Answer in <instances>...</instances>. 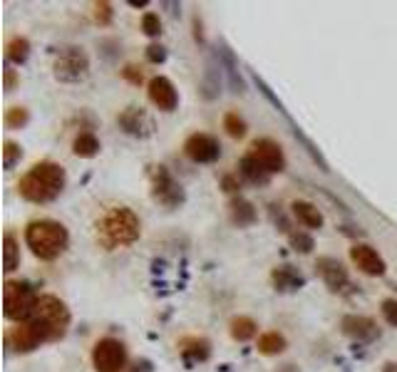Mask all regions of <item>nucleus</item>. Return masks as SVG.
<instances>
[{
  "mask_svg": "<svg viewBox=\"0 0 397 372\" xmlns=\"http://www.w3.org/2000/svg\"><path fill=\"white\" fill-rule=\"evenodd\" d=\"M5 55H8L10 62L23 64L25 60H28V55H30V43L25 38H13L8 43V47H5Z\"/></svg>",
  "mask_w": 397,
  "mask_h": 372,
  "instance_id": "b1692460",
  "label": "nucleus"
},
{
  "mask_svg": "<svg viewBox=\"0 0 397 372\" xmlns=\"http://www.w3.org/2000/svg\"><path fill=\"white\" fill-rule=\"evenodd\" d=\"M293 213L298 216V221L308 228H320L323 226V213L318 211V206L308 201H296L293 203Z\"/></svg>",
  "mask_w": 397,
  "mask_h": 372,
  "instance_id": "6ab92c4d",
  "label": "nucleus"
},
{
  "mask_svg": "<svg viewBox=\"0 0 397 372\" xmlns=\"http://www.w3.org/2000/svg\"><path fill=\"white\" fill-rule=\"evenodd\" d=\"M221 57H223V62H226L228 79H231V87H233V92H243V82H241V77H238V69H236V64H233L231 52H228L226 47H221Z\"/></svg>",
  "mask_w": 397,
  "mask_h": 372,
  "instance_id": "cd10ccee",
  "label": "nucleus"
},
{
  "mask_svg": "<svg viewBox=\"0 0 397 372\" xmlns=\"http://www.w3.org/2000/svg\"><path fill=\"white\" fill-rule=\"evenodd\" d=\"M94 18H97L99 25H109V20H112V5H109V3H97V5H94Z\"/></svg>",
  "mask_w": 397,
  "mask_h": 372,
  "instance_id": "473e14b6",
  "label": "nucleus"
},
{
  "mask_svg": "<svg viewBox=\"0 0 397 372\" xmlns=\"http://www.w3.org/2000/svg\"><path fill=\"white\" fill-rule=\"evenodd\" d=\"M251 157L271 174L283 171V169H286V157H283V149L278 147L273 139H256V142H253V147H251Z\"/></svg>",
  "mask_w": 397,
  "mask_h": 372,
  "instance_id": "9d476101",
  "label": "nucleus"
},
{
  "mask_svg": "<svg viewBox=\"0 0 397 372\" xmlns=\"http://www.w3.org/2000/svg\"><path fill=\"white\" fill-rule=\"evenodd\" d=\"M181 355L186 357L189 362H196V360H206L208 357V342L203 340V337H186V340H181Z\"/></svg>",
  "mask_w": 397,
  "mask_h": 372,
  "instance_id": "aec40b11",
  "label": "nucleus"
},
{
  "mask_svg": "<svg viewBox=\"0 0 397 372\" xmlns=\"http://www.w3.org/2000/svg\"><path fill=\"white\" fill-rule=\"evenodd\" d=\"M288 238H291V246L296 248L298 253H311L313 248H315V243H313V238L308 236V233H303V231H293Z\"/></svg>",
  "mask_w": 397,
  "mask_h": 372,
  "instance_id": "c756f323",
  "label": "nucleus"
},
{
  "mask_svg": "<svg viewBox=\"0 0 397 372\" xmlns=\"http://www.w3.org/2000/svg\"><path fill=\"white\" fill-rule=\"evenodd\" d=\"M238 174H241L248 184H253V186H266V184L271 181V171H266L251 154L238 162Z\"/></svg>",
  "mask_w": 397,
  "mask_h": 372,
  "instance_id": "dca6fc26",
  "label": "nucleus"
},
{
  "mask_svg": "<svg viewBox=\"0 0 397 372\" xmlns=\"http://www.w3.org/2000/svg\"><path fill=\"white\" fill-rule=\"evenodd\" d=\"M382 372H397V362H387L385 370H382Z\"/></svg>",
  "mask_w": 397,
  "mask_h": 372,
  "instance_id": "58836bf2",
  "label": "nucleus"
},
{
  "mask_svg": "<svg viewBox=\"0 0 397 372\" xmlns=\"http://www.w3.org/2000/svg\"><path fill=\"white\" fill-rule=\"evenodd\" d=\"M15 82H18V77H15V69H10V67H5V89H13L15 87Z\"/></svg>",
  "mask_w": 397,
  "mask_h": 372,
  "instance_id": "c9c22d12",
  "label": "nucleus"
},
{
  "mask_svg": "<svg viewBox=\"0 0 397 372\" xmlns=\"http://www.w3.org/2000/svg\"><path fill=\"white\" fill-rule=\"evenodd\" d=\"M231 221L236 223V226H251V223L256 221V208H253V203L241 196L233 198L231 201Z\"/></svg>",
  "mask_w": 397,
  "mask_h": 372,
  "instance_id": "a211bd4d",
  "label": "nucleus"
},
{
  "mask_svg": "<svg viewBox=\"0 0 397 372\" xmlns=\"http://www.w3.org/2000/svg\"><path fill=\"white\" fill-rule=\"evenodd\" d=\"M117 122L124 132L132 134V137H139V139L152 137V132H154V119L149 117L142 107H127L117 117Z\"/></svg>",
  "mask_w": 397,
  "mask_h": 372,
  "instance_id": "9b49d317",
  "label": "nucleus"
},
{
  "mask_svg": "<svg viewBox=\"0 0 397 372\" xmlns=\"http://www.w3.org/2000/svg\"><path fill=\"white\" fill-rule=\"evenodd\" d=\"M223 129H226L231 137H236V139H241L243 134H246V122H243L238 114H233V112H228L226 117H223Z\"/></svg>",
  "mask_w": 397,
  "mask_h": 372,
  "instance_id": "bb28decb",
  "label": "nucleus"
},
{
  "mask_svg": "<svg viewBox=\"0 0 397 372\" xmlns=\"http://www.w3.org/2000/svg\"><path fill=\"white\" fill-rule=\"evenodd\" d=\"M283 350H286V337L278 332H266L258 337V352H263V355H278Z\"/></svg>",
  "mask_w": 397,
  "mask_h": 372,
  "instance_id": "5701e85b",
  "label": "nucleus"
},
{
  "mask_svg": "<svg viewBox=\"0 0 397 372\" xmlns=\"http://www.w3.org/2000/svg\"><path fill=\"white\" fill-rule=\"evenodd\" d=\"M273 286H276V291H298V288H303V276L298 271H293L291 266H283V268H276L273 271Z\"/></svg>",
  "mask_w": 397,
  "mask_h": 372,
  "instance_id": "f3484780",
  "label": "nucleus"
},
{
  "mask_svg": "<svg viewBox=\"0 0 397 372\" xmlns=\"http://www.w3.org/2000/svg\"><path fill=\"white\" fill-rule=\"evenodd\" d=\"M89 72V57L82 47H65L55 60V77L60 82H79Z\"/></svg>",
  "mask_w": 397,
  "mask_h": 372,
  "instance_id": "423d86ee",
  "label": "nucleus"
},
{
  "mask_svg": "<svg viewBox=\"0 0 397 372\" xmlns=\"http://www.w3.org/2000/svg\"><path fill=\"white\" fill-rule=\"evenodd\" d=\"M33 325H38V330L45 335V340L52 342L67 332L69 327V310L60 298L55 295H40L35 303V310L28 317Z\"/></svg>",
  "mask_w": 397,
  "mask_h": 372,
  "instance_id": "20e7f679",
  "label": "nucleus"
},
{
  "mask_svg": "<svg viewBox=\"0 0 397 372\" xmlns=\"http://www.w3.org/2000/svg\"><path fill=\"white\" fill-rule=\"evenodd\" d=\"M72 152L77 154V157H84V159L94 157V154L99 152V139L94 137L92 132L77 134V137H74V142H72Z\"/></svg>",
  "mask_w": 397,
  "mask_h": 372,
  "instance_id": "412c9836",
  "label": "nucleus"
},
{
  "mask_svg": "<svg viewBox=\"0 0 397 372\" xmlns=\"http://www.w3.org/2000/svg\"><path fill=\"white\" fill-rule=\"evenodd\" d=\"M28 119H30V114H28V109H25V107H13V109H8V112H5V124H8V127H13V129L25 127V124H28Z\"/></svg>",
  "mask_w": 397,
  "mask_h": 372,
  "instance_id": "c85d7f7f",
  "label": "nucleus"
},
{
  "mask_svg": "<svg viewBox=\"0 0 397 372\" xmlns=\"http://www.w3.org/2000/svg\"><path fill=\"white\" fill-rule=\"evenodd\" d=\"M3 248H5V271H15L20 263V248H18V241H15V236L10 231H5L3 236Z\"/></svg>",
  "mask_w": 397,
  "mask_h": 372,
  "instance_id": "393cba45",
  "label": "nucleus"
},
{
  "mask_svg": "<svg viewBox=\"0 0 397 372\" xmlns=\"http://www.w3.org/2000/svg\"><path fill=\"white\" fill-rule=\"evenodd\" d=\"M256 327L258 325L251 320V317H243V315L233 317V320H231V335H233V340H238V342L251 340V337L256 335Z\"/></svg>",
  "mask_w": 397,
  "mask_h": 372,
  "instance_id": "4be33fe9",
  "label": "nucleus"
},
{
  "mask_svg": "<svg viewBox=\"0 0 397 372\" xmlns=\"http://www.w3.org/2000/svg\"><path fill=\"white\" fill-rule=\"evenodd\" d=\"M23 159V149H20V144H15V142H5L3 144V167L5 169H13L15 164Z\"/></svg>",
  "mask_w": 397,
  "mask_h": 372,
  "instance_id": "a878e982",
  "label": "nucleus"
},
{
  "mask_svg": "<svg viewBox=\"0 0 397 372\" xmlns=\"http://www.w3.org/2000/svg\"><path fill=\"white\" fill-rule=\"evenodd\" d=\"M139 233H142L139 216L132 208H124V206L112 208V211L97 223V236L104 248L129 246V243L137 241Z\"/></svg>",
  "mask_w": 397,
  "mask_h": 372,
  "instance_id": "7ed1b4c3",
  "label": "nucleus"
},
{
  "mask_svg": "<svg viewBox=\"0 0 397 372\" xmlns=\"http://www.w3.org/2000/svg\"><path fill=\"white\" fill-rule=\"evenodd\" d=\"M184 152L191 162L196 164H211L221 157V144L211 137V134H191L184 142Z\"/></svg>",
  "mask_w": 397,
  "mask_h": 372,
  "instance_id": "1a4fd4ad",
  "label": "nucleus"
},
{
  "mask_svg": "<svg viewBox=\"0 0 397 372\" xmlns=\"http://www.w3.org/2000/svg\"><path fill=\"white\" fill-rule=\"evenodd\" d=\"M147 60L149 62H164V60H167V50H164L162 45H149Z\"/></svg>",
  "mask_w": 397,
  "mask_h": 372,
  "instance_id": "72a5a7b5",
  "label": "nucleus"
},
{
  "mask_svg": "<svg viewBox=\"0 0 397 372\" xmlns=\"http://www.w3.org/2000/svg\"><path fill=\"white\" fill-rule=\"evenodd\" d=\"M318 273H320V278L325 281V286L330 288V291H342V288L347 286V271L345 266H342L340 261H335V258H318Z\"/></svg>",
  "mask_w": 397,
  "mask_h": 372,
  "instance_id": "2eb2a0df",
  "label": "nucleus"
},
{
  "mask_svg": "<svg viewBox=\"0 0 397 372\" xmlns=\"http://www.w3.org/2000/svg\"><path fill=\"white\" fill-rule=\"evenodd\" d=\"M25 241H28L30 251L38 258H43V261H55V258L67 248L69 233L62 223L50 221V218H40V221H33L25 228Z\"/></svg>",
  "mask_w": 397,
  "mask_h": 372,
  "instance_id": "f03ea898",
  "label": "nucleus"
},
{
  "mask_svg": "<svg viewBox=\"0 0 397 372\" xmlns=\"http://www.w3.org/2000/svg\"><path fill=\"white\" fill-rule=\"evenodd\" d=\"M129 5H132V8H144L147 0H129Z\"/></svg>",
  "mask_w": 397,
  "mask_h": 372,
  "instance_id": "4c0bfd02",
  "label": "nucleus"
},
{
  "mask_svg": "<svg viewBox=\"0 0 397 372\" xmlns=\"http://www.w3.org/2000/svg\"><path fill=\"white\" fill-rule=\"evenodd\" d=\"M340 327L347 337H352V340H357V342H372L380 337V327H377V322L365 315H345L340 322Z\"/></svg>",
  "mask_w": 397,
  "mask_h": 372,
  "instance_id": "f8f14e48",
  "label": "nucleus"
},
{
  "mask_svg": "<svg viewBox=\"0 0 397 372\" xmlns=\"http://www.w3.org/2000/svg\"><path fill=\"white\" fill-rule=\"evenodd\" d=\"M149 99H152V104H157L162 112H174L179 104V94L177 89H174L172 79L167 77H152V82H149Z\"/></svg>",
  "mask_w": 397,
  "mask_h": 372,
  "instance_id": "ddd939ff",
  "label": "nucleus"
},
{
  "mask_svg": "<svg viewBox=\"0 0 397 372\" xmlns=\"http://www.w3.org/2000/svg\"><path fill=\"white\" fill-rule=\"evenodd\" d=\"M92 365L97 372H119L127 365V347L114 337H102L92 350Z\"/></svg>",
  "mask_w": 397,
  "mask_h": 372,
  "instance_id": "0eeeda50",
  "label": "nucleus"
},
{
  "mask_svg": "<svg viewBox=\"0 0 397 372\" xmlns=\"http://www.w3.org/2000/svg\"><path fill=\"white\" fill-rule=\"evenodd\" d=\"M142 30L149 35V38H157L159 33H162V20H159L157 13H147L142 18Z\"/></svg>",
  "mask_w": 397,
  "mask_h": 372,
  "instance_id": "7c9ffc66",
  "label": "nucleus"
},
{
  "mask_svg": "<svg viewBox=\"0 0 397 372\" xmlns=\"http://www.w3.org/2000/svg\"><path fill=\"white\" fill-rule=\"evenodd\" d=\"M382 315H385V320L390 322V325L397 327V300H395V298H387V300H382Z\"/></svg>",
  "mask_w": 397,
  "mask_h": 372,
  "instance_id": "2f4dec72",
  "label": "nucleus"
},
{
  "mask_svg": "<svg viewBox=\"0 0 397 372\" xmlns=\"http://www.w3.org/2000/svg\"><path fill=\"white\" fill-rule=\"evenodd\" d=\"M40 295H35L33 286L25 281H8L3 286V303H5V317L10 320H28L30 312L35 310V303Z\"/></svg>",
  "mask_w": 397,
  "mask_h": 372,
  "instance_id": "39448f33",
  "label": "nucleus"
},
{
  "mask_svg": "<svg viewBox=\"0 0 397 372\" xmlns=\"http://www.w3.org/2000/svg\"><path fill=\"white\" fill-rule=\"evenodd\" d=\"M223 188H226L228 193H233V191H238V181L233 176H223Z\"/></svg>",
  "mask_w": 397,
  "mask_h": 372,
  "instance_id": "e433bc0d",
  "label": "nucleus"
},
{
  "mask_svg": "<svg viewBox=\"0 0 397 372\" xmlns=\"http://www.w3.org/2000/svg\"><path fill=\"white\" fill-rule=\"evenodd\" d=\"M152 193L167 208H177L184 203V188L174 181V176L164 167H157L152 171Z\"/></svg>",
  "mask_w": 397,
  "mask_h": 372,
  "instance_id": "6e6552de",
  "label": "nucleus"
},
{
  "mask_svg": "<svg viewBox=\"0 0 397 372\" xmlns=\"http://www.w3.org/2000/svg\"><path fill=\"white\" fill-rule=\"evenodd\" d=\"M350 258L362 273H367V276H382V273H385V261H382V256L372 246H367V243H355V246L350 248Z\"/></svg>",
  "mask_w": 397,
  "mask_h": 372,
  "instance_id": "4468645a",
  "label": "nucleus"
},
{
  "mask_svg": "<svg viewBox=\"0 0 397 372\" xmlns=\"http://www.w3.org/2000/svg\"><path fill=\"white\" fill-rule=\"evenodd\" d=\"M65 188V169L55 162H40L28 169L18 184V191L23 198L33 203H47L62 193Z\"/></svg>",
  "mask_w": 397,
  "mask_h": 372,
  "instance_id": "f257e3e1",
  "label": "nucleus"
},
{
  "mask_svg": "<svg viewBox=\"0 0 397 372\" xmlns=\"http://www.w3.org/2000/svg\"><path fill=\"white\" fill-rule=\"evenodd\" d=\"M122 74H124V77H127L132 84H142V79H144V77H142V72H139V69L134 67V64H127V67L122 69Z\"/></svg>",
  "mask_w": 397,
  "mask_h": 372,
  "instance_id": "f704fd0d",
  "label": "nucleus"
}]
</instances>
